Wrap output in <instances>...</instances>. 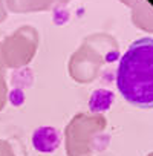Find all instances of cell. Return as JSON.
<instances>
[{
    "mask_svg": "<svg viewBox=\"0 0 153 156\" xmlns=\"http://www.w3.org/2000/svg\"><path fill=\"white\" fill-rule=\"evenodd\" d=\"M116 86L130 104L153 107V38L130 44L118 66Z\"/></svg>",
    "mask_w": 153,
    "mask_h": 156,
    "instance_id": "1",
    "label": "cell"
},
{
    "mask_svg": "<svg viewBox=\"0 0 153 156\" xmlns=\"http://www.w3.org/2000/svg\"><path fill=\"white\" fill-rule=\"evenodd\" d=\"M34 147L41 153H51L54 151L60 144V136L52 127H41L38 129L32 136Z\"/></svg>",
    "mask_w": 153,
    "mask_h": 156,
    "instance_id": "2",
    "label": "cell"
}]
</instances>
